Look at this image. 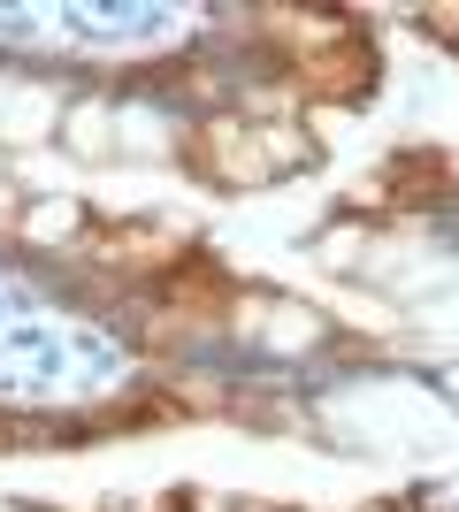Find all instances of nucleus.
<instances>
[{
    "instance_id": "nucleus-5",
    "label": "nucleus",
    "mask_w": 459,
    "mask_h": 512,
    "mask_svg": "<svg viewBox=\"0 0 459 512\" xmlns=\"http://www.w3.org/2000/svg\"><path fill=\"white\" fill-rule=\"evenodd\" d=\"M222 413H230V421H245V428H299V413L276 406V390H230V398H222Z\"/></svg>"
},
{
    "instance_id": "nucleus-10",
    "label": "nucleus",
    "mask_w": 459,
    "mask_h": 512,
    "mask_svg": "<svg viewBox=\"0 0 459 512\" xmlns=\"http://www.w3.org/2000/svg\"><path fill=\"white\" fill-rule=\"evenodd\" d=\"M322 253H329V260H337V268H345V260H352V253H360V230H337V237H329V245H322Z\"/></svg>"
},
{
    "instance_id": "nucleus-9",
    "label": "nucleus",
    "mask_w": 459,
    "mask_h": 512,
    "mask_svg": "<svg viewBox=\"0 0 459 512\" xmlns=\"http://www.w3.org/2000/svg\"><path fill=\"white\" fill-rule=\"evenodd\" d=\"M421 23H429V39H459V8H421Z\"/></svg>"
},
{
    "instance_id": "nucleus-4",
    "label": "nucleus",
    "mask_w": 459,
    "mask_h": 512,
    "mask_svg": "<svg viewBox=\"0 0 459 512\" xmlns=\"http://www.w3.org/2000/svg\"><path fill=\"white\" fill-rule=\"evenodd\" d=\"M375 192H383V207L414 214V207H429V199L452 192V161H444V153H421V146H414V153H398V161H391V176H383Z\"/></svg>"
},
{
    "instance_id": "nucleus-1",
    "label": "nucleus",
    "mask_w": 459,
    "mask_h": 512,
    "mask_svg": "<svg viewBox=\"0 0 459 512\" xmlns=\"http://www.w3.org/2000/svg\"><path fill=\"white\" fill-rule=\"evenodd\" d=\"M230 299H238V283L222 276V260H199V253H184L169 276H153V306H161V321H169L176 337L222 329V321H230Z\"/></svg>"
},
{
    "instance_id": "nucleus-2",
    "label": "nucleus",
    "mask_w": 459,
    "mask_h": 512,
    "mask_svg": "<svg viewBox=\"0 0 459 512\" xmlns=\"http://www.w3.org/2000/svg\"><path fill=\"white\" fill-rule=\"evenodd\" d=\"M299 92H314L322 107H360L375 92V46L352 31V39H337V46H322V54H299Z\"/></svg>"
},
{
    "instance_id": "nucleus-6",
    "label": "nucleus",
    "mask_w": 459,
    "mask_h": 512,
    "mask_svg": "<svg viewBox=\"0 0 459 512\" xmlns=\"http://www.w3.org/2000/svg\"><path fill=\"white\" fill-rule=\"evenodd\" d=\"M261 321H276V344H284V352H299V344L322 337V314H314V306H284V299H268V314H261Z\"/></svg>"
},
{
    "instance_id": "nucleus-11",
    "label": "nucleus",
    "mask_w": 459,
    "mask_h": 512,
    "mask_svg": "<svg viewBox=\"0 0 459 512\" xmlns=\"http://www.w3.org/2000/svg\"><path fill=\"white\" fill-rule=\"evenodd\" d=\"M368 512H414V505H368Z\"/></svg>"
},
{
    "instance_id": "nucleus-12",
    "label": "nucleus",
    "mask_w": 459,
    "mask_h": 512,
    "mask_svg": "<svg viewBox=\"0 0 459 512\" xmlns=\"http://www.w3.org/2000/svg\"><path fill=\"white\" fill-rule=\"evenodd\" d=\"M0 512H8V505H0Z\"/></svg>"
},
{
    "instance_id": "nucleus-3",
    "label": "nucleus",
    "mask_w": 459,
    "mask_h": 512,
    "mask_svg": "<svg viewBox=\"0 0 459 512\" xmlns=\"http://www.w3.org/2000/svg\"><path fill=\"white\" fill-rule=\"evenodd\" d=\"M92 253L108 260V268H123V276H169L192 245L176 230H146V222H100V230H92Z\"/></svg>"
},
{
    "instance_id": "nucleus-7",
    "label": "nucleus",
    "mask_w": 459,
    "mask_h": 512,
    "mask_svg": "<svg viewBox=\"0 0 459 512\" xmlns=\"http://www.w3.org/2000/svg\"><path fill=\"white\" fill-rule=\"evenodd\" d=\"M77 222H85V207H69V199H46V207H31L23 237H69Z\"/></svg>"
},
{
    "instance_id": "nucleus-8",
    "label": "nucleus",
    "mask_w": 459,
    "mask_h": 512,
    "mask_svg": "<svg viewBox=\"0 0 459 512\" xmlns=\"http://www.w3.org/2000/svg\"><path fill=\"white\" fill-rule=\"evenodd\" d=\"M192 512H284V505H253V497H192Z\"/></svg>"
}]
</instances>
